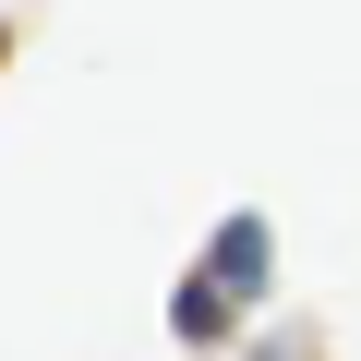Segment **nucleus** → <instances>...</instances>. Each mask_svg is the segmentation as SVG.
<instances>
[{"label": "nucleus", "mask_w": 361, "mask_h": 361, "mask_svg": "<svg viewBox=\"0 0 361 361\" xmlns=\"http://www.w3.org/2000/svg\"><path fill=\"white\" fill-rule=\"evenodd\" d=\"M180 337H229V277H180Z\"/></svg>", "instance_id": "f257e3e1"}, {"label": "nucleus", "mask_w": 361, "mask_h": 361, "mask_svg": "<svg viewBox=\"0 0 361 361\" xmlns=\"http://www.w3.org/2000/svg\"><path fill=\"white\" fill-rule=\"evenodd\" d=\"M217 277H229V289H253V277H265V229H253V217H229V229H217Z\"/></svg>", "instance_id": "f03ea898"}]
</instances>
